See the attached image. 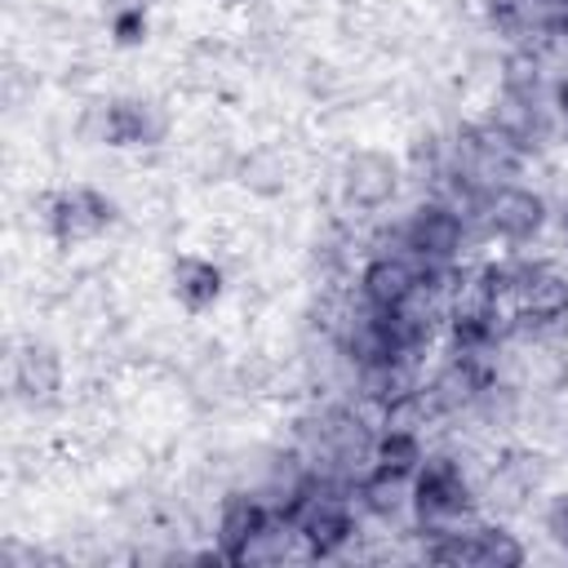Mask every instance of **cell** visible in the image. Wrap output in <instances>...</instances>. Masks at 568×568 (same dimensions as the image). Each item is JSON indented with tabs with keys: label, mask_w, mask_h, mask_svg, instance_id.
Returning a JSON list of instances; mask_svg holds the SVG:
<instances>
[{
	"label": "cell",
	"mask_w": 568,
	"mask_h": 568,
	"mask_svg": "<svg viewBox=\"0 0 568 568\" xmlns=\"http://www.w3.org/2000/svg\"><path fill=\"white\" fill-rule=\"evenodd\" d=\"M470 519H479L475 475L453 448H426V462L413 475V528L422 537H435Z\"/></svg>",
	"instance_id": "obj_1"
},
{
	"label": "cell",
	"mask_w": 568,
	"mask_h": 568,
	"mask_svg": "<svg viewBox=\"0 0 568 568\" xmlns=\"http://www.w3.org/2000/svg\"><path fill=\"white\" fill-rule=\"evenodd\" d=\"M404 155L386 151V146H346L333 160V195L346 213L355 217H373L382 209L395 204V195L404 191Z\"/></svg>",
	"instance_id": "obj_2"
},
{
	"label": "cell",
	"mask_w": 568,
	"mask_h": 568,
	"mask_svg": "<svg viewBox=\"0 0 568 568\" xmlns=\"http://www.w3.org/2000/svg\"><path fill=\"white\" fill-rule=\"evenodd\" d=\"M120 222V204L115 195H106L98 182H71L49 191V209H44V235L58 248H93L106 240V231Z\"/></svg>",
	"instance_id": "obj_3"
},
{
	"label": "cell",
	"mask_w": 568,
	"mask_h": 568,
	"mask_svg": "<svg viewBox=\"0 0 568 568\" xmlns=\"http://www.w3.org/2000/svg\"><path fill=\"white\" fill-rule=\"evenodd\" d=\"M399 235H404V253L422 266V271H448L466 262V244H470V222L448 209L435 195H422L404 217H399Z\"/></svg>",
	"instance_id": "obj_4"
},
{
	"label": "cell",
	"mask_w": 568,
	"mask_h": 568,
	"mask_svg": "<svg viewBox=\"0 0 568 568\" xmlns=\"http://www.w3.org/2000/svg\"><path fill=\"white\" fill-rule=\"evenodd\" d=\"M297 178H306V160H302L297 142H288L284 133L240 146V160H235V173H231V182L257 204L284 200L297 186Z\"/></svg>",
	"instance_id": "obj_5"
},
{
	"label": "cell",
	"mask_w": 568,
	"mask_h": 568,
	"mask_svg": "<svg viewBox=\"0 0 568 568\" xmlns=\"http://www.w3.org/2000/svg\"><path fill=\"white\" fill-rule=\"evenodd\" d=\"M9 386H13V404H22L27 413H58L62 390H67L62 346L44 333H31L27 342H18L13 364H9Z\"/></svg>",
	"instance_id": "obj_6"
},
{
	"label": "cell",
	"mask_w": 568,
	"mask_h": 568,
	"mask_svg": "<svg viewBox=\"0 0 568 568\" xmlns=\"http://www.w3.org/2000/svg\"><path fill=\"white\" fill-rule=\"evenodd\" d=\"M550 222V204L541 191L506 182L497 191L484 195V213H479V231L484 240H497L506 248H528Z\"/></svg>",
	"instance_id": "obj_7"
},
{
	"label": "cell",
	"mask_w": 568,
	"mask_h": 568,
	"mask_svg": "<svg viewBox=\"0 0 568 568\" xmlns=\"http://www.w3.org/2000/svg\"><path fill=\"white\" fill-rule=\"evenodd\" d=\"M164 284H169V297L178 302V311L204 315V311H213V306L226 297L231 275H226V266H222L217 257L186 248V253H173V257H169Z\"/></svg>",
	"instance_id": "obj_8"
},
{
	"label": "cell",
	"mask_w": 568,
	"mask_h": 568,
	"mask_svg": "<svg viewBox=\"0 0 568 568\" xmlns=\"http://www.w3.org/2000/svg\"><path fill=\"white\" fill-rule=\"evenodd\" d=\"M422 280H426V271L408 253H368L359 275H355V288L377 311H395L399 302H408L417 293Z\"/></svg>",
	"instance_id": "obj_9"
},
{
	"label": "cell",
	"mask_w": 568,
	"mask_h": 568,
	"mask_svg": "<svg viewBox=\"0 0 568 568\" xmlns=\"http://www.w3.org/2000/svg\"><path fill=\"white\" fill-rule=\"evenodd\" d=\"M271 515H275V510H271L257 493H248V488H226V493L217 497V506H213V546L222 550V559L235 564L240 546H244Z\"/></svg>",
	"instance_id": "obj_10"
},
{
	"label": "cell",
	"mask_w": 568,
	"mask_h": 568,
	"mask_svg": "<svg viewBox=\"0 0 568 568\" xmlns=\"http://www.w3.org/2000/svg\"><path fill=\"white\" fill-rule=\"evenodd\" d=\"M355 501H359V515L395 528L399 519H413V475H399V470H386V466H368L355 484Z\"/></svg>",
	"instance_id": "obj_11"
},
{
	"label": "cell",
	"mask_w": 568,
	"mask_h": 568,
	"mask_svg": "<svg viewBox=\"0 0 568 568\" xmlns=\"http://www.w3.org/2000/svg\"><path fill=\"white\" fill-rule=\"evenodd\" d=\"M426 462V435L413 426H377V444H373V466L399 470V475H417V466Z\"/></svg>",
	"instance_id": "obj_12"
},
{
	"label": "cell",
	"mask_w": 568,
	"mask_h": 568,
	"mask_svg": "<svg viewBox=\"0 0 568 568\" xmlns=\"http://www.w3.org/2000/svg\"><path fill=\"white\" fill-rule=\"evenodd\" d=\"M293 546H302V537L293 532V524H288L284 515H271V519L240 546L235 564H284V559L297 555Z\"/></svg>",
	"instance_id": "obj_13"
},
{
	"label": "cell",
	"mask_w": 568,
	"mask_h": 568,
	"mask_svg": "<svg viewBox=\"0 0 568 568\" xmlns=\"http://www.w3.org/2000/svg\"><path fill=\"white\" fill-rule=\"evenodd\" d=\"M555 115H559V124L568 129V75L555 84Z\"/></svg>",
	"instance_id": "obj_14"
},
{
	"label": "cell",
	"mask_w": 568,
	"mask_h": 568,
	"mask_svg": "<svg viewBox=\"0 0 568 568\" xmlns=\"http://www.w3.org/2000/svg\"><path fill=\"white\" fill-rule=\"evenodd\" d=\"M555 226H559V240L568 244V191H564L559 204H555Z\"/></svg>",
	"instance_id": "obj_15"
},
{
	"label": "cell",
	"mask_w": 568,
	"mask_h": 568,
	"mask_svg": "<svg viewBox=\"0 0 568 568\" xmlns=\"http://www.w3.org/2000/svg\"><path fill=\"white\" fill-rule=\"evenodd\" d=\"M226 9H240V13H257V9H266L271 0H222Z\"/></svg>",
	"instance_id": "obj_16"
}]
</instances>
